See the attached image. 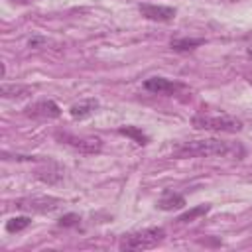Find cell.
<instances>
[{
	"label": "cell",
	"instance_id": "cell-1",
	"mask_svg": "<svg viewBox=\"0 0 252 252\" xmlns=\"http://www.w3.org/2000/svg\"><path fill=\"white\" fill-rule=\"evenodd\" d=\"M236 158L244 156V148L238 142L219 140V138H197L181 142L173 148V158Z\"/></svg>",
	"mask_w": 252,
	"mask_h": 252
},
{
	"label": "cell",
	"instance_id": "cell-2",
	"mask_svg": "<svg viewBox=\"0 0 252 252\" xmlns=\"http://www.w3.org/2000/svg\"><path fill=\"white\" fill-rule=\"evenodd\" d=\"M165 236V230L161 226H150V228H142L130 234H124V238L120 240V250H150L154 246H158Z\"/></svg>",
	"mask_w": 252,
	"mask_h": 252
},
{
	"label": "cell",
	"instance_id": "cell-3",
	"mask_svg": "<svg viewBox=\"0 0 252 252\" xmlns=\"http://www.w3.org/2000/svg\"><path fill=\"white\" fill-rule=\"evenodd\" d=\"M191 124L197 130H211V132H226L234 134L242 130V122L234 116L226 114H195L191 118Z\"/></svg>",
	"mask_w": 252,
	"mask_h": 252
},
{
	"label": "cell",
	"instance_id": "cell-4",
	"mask_svg": "<svg viewBox=\"0 0 252 252\" xmlns=\"http://www.w3.org/2000/svg\"><path fill=\"white\" fill-rule=\"evenodd\" d=\"M14 205H16L18 209H22V211H32V213H53L55 209H59L61 199L47 197V195H39V197L18 199Z\"/></svg>",
	"mask_w": 252,
	"mask_h": 252
},
{
	"label": "cell",
	"instance_id": "cell-5",
	"mask_svg": "<svg viewBox=\"0 0 252 252\" xmlns=\"http://www.w3.org/2000/svg\"><path fill=\"white\" fill-rule=\"evenodd\" d=\"M57 138L71 148L83 152V154H98L102 150V142L96 136H73V134H57Z\"/></svg>",
	"mask_w": 252,
	"mask_h": 252
},
{
	"label": "cell",
	"instance_id": "cell-6",
	"mask_svg": "<svg viewBox=\"0 0 252 252\" xmlns=\"http://www.w3.org/2000/svg\"><path fill=\"white\" fill-rule=\"evenodd\" d=\"M144 89L154 94H177L179 91L185 89V85L179 81L165 79V77H150L144 81Z\"/></svg>",
	"mask_w": 252,
	"mask_h": 252
},
{
	"label": "cell",
	"instance_id": "cell-7",
	"mask_svg": "<svg viewBox=\"0 0 252 252\" xmlns=\"http://www.w3.org/2000/svg\"><path fill=\"white\" fill-rule=\"evenodd\" d=\"M138 10L146 20H152V22H171L177 14L175 8L171 6H159V4H150V2L140 4Z\"/></svg>",
	"mask_w": 252,
	"mask_h": 252
},
{
	"label": "cell",
	"instance_id": "cell-8",
	"mask_svg": "<svg viewBox=\"0 0 252 252\" xmlns=\"http://www.w3.org/2000/svg\"><path fill=\"white\" fill-rule=\"evenodd\" d=\"M26 114L32 118H57L61 116V108L53 100H37L26 108Z\"/></svg>",
	"mask_w": 252,
	"mask_h": 252
},
{
	"label": "cell",
	"instance_id": "cell-9",
	"mask_svg": "<svg viewBox=\"0 0 252 252\" xmlns=\"http://www.w3.org/2000/svg\"><path fill=\"white\" fill-rule=\"evenodd\" d=\"M98 108V100L96 98H85L81 102H75L71 108H69V114L75 118V120H83V118H89L91 114H94Z\"/></svg>",
	"mask_w": 252,
	"mask_h": 252
},
{
	"label": "cell",
	"instance_id": "cell-10",
	"mask_svg": "<svg viewBox=\"0 0 252 252\" xmlns=\"http://www.w3.org/2000/svg\"><path fill=\"white\" fill-rule=\"evenodd\" d=\"M32 93H33V89L28 87V85H2L0 87V96L2 98H16V100H20V98L30 96Z\"/></svg>",
	"mask_w": 252,
	"mask_h": 252
},
{
	"label": "cell",
	"instance_id": "cell-11",
	"mask_svg": "<svg viewBox=\"0 0 252 252\" xmlns=\"http://www.w3.org/2000/svg\"><path fill=\"white\" fill-rule=\"evenodd\" d=\"M181 207H185V197L179 193H173V191H165L161 195V199L158 201V209H161V211H173V209H181Z\"/></svg>",
	"mask_w": 252,
	"mask_h": 252
},
{
	"label": "cell",
	"instance_id": "cell-12",
	"mask_svg": "<svg viewBox=\"0 0 252 252\" xmlns=\"http://www.w3.org/2000/svg\"><path fill=\"white\" fill-rule=\"evenodd\" d=\"M203 43H205L203 37H179V39H171L169 45L175 51H191V49H195V47H199Z\"/></svg>",
	"mask_w": 252,
	"mask_h": 252
},
{
	"label": "cell",
	"instance_id": "cell-13",
	"mask_svg": "<svg viewBox=\"0 0 252 252\" xmlns=\"http://www.w3.org/2000/svg\"><path fill=\"white\" fill-rule=\"evenodd\" d=\"M209 211H211V205H197V207H193L191 211H187V213L179 215V217H177V220H179V222H191V220H195V219H199V217L207 215Z\"/></svg>",
	"mask_w": 252,
	"mask_h": 252
},
{
	"label": "cell",
	"instance_id": "cell-14",
	"mask_svg": "<svg viewBox=\"0 0 252 252\" xmlns=\"http://www.w3.org/2000/svg\"><path fill=\"white\" fill-rule=\"evenodd\" d=\"M120 134H124V136H128V138H132L136 144H140V146H146L148 142H150V138L140 130V128H136V126H126V128H120L118 130Z\"/></svg>",
	"mask_w": 252,
	"mask_h": 252
},
{
	"label": "cell",
	"instance_id": "cell-15",
	"mask_svg": "<svg viewBox=\"0 0 252 252\" xmlns=\"http://www.w3.org/2000/svg\"><path fill=\"white\" fill-rule=\"evenodd\" d=\"M30 224H32V219L30 217H12L10 220H6V230L10 234H14V232H20V230L28 228Z\"/></svg>",
	"mask_w": 252,
	"mask_h": 252
},
{
	"label": "cell",
	"instance_id": "cell-16",
	"mask_svg": "<svg viewBox=\"0 0 252 252\" xmlns=\"http://www.w3.org/2000/svg\"><path fill=\"white\" fill-rule=\"evenodd\" d=\"M79 220H81V217L77 215V213H67V215H63L59 220H57V224L59 226H77L79 224Z\"/></svg>",
	"mask_w": 252,
	"mask_h": 252
},
{
	"label": "cell",
	"instance_id": "cell-17",
	"mask_svg": "<svg viewBox=\"0 0 252 252\" xmlns=\"http://www.w3.org/2000/svg\"><path fill=\"white\" fill-rule=\"evenodd\" d=\"M39 43H45V39H43V37H32V39L28 41L30 47H35V45H39Z\"/></svg>",
	"mask_w": 252,
	"mask_h": 252
},
{
	"label": "cell",
	"instance_id": "cell-18",
	"mask_svg": "<svg viewBox=\"0 0 252 252\" xmlns=\"http://www.w3.org/2000/svg\"><path fill=\"white\" fill-rule=\"evenodd\" d=\"M14 4H28V2H33V0H12Z\"/></svg>",
	"mask_w": 252,
	"mask_h": 252
},
{
	"label": "cell",
	"instance_id": "cell-19",
	"mask_svg": "<svg viewBox=\"0 0 252 252\" xmlns=\"http://www.w3.org/2000/svg\"><path fill=\"white\" fill-rule=\"evenodd\" d=\"M246 53H248V57H250V59H252V45H250V47H248V49H246Z\"/></svg>",
	"mask_w": 252,
	"mask_h": 252
}]
</instances>
